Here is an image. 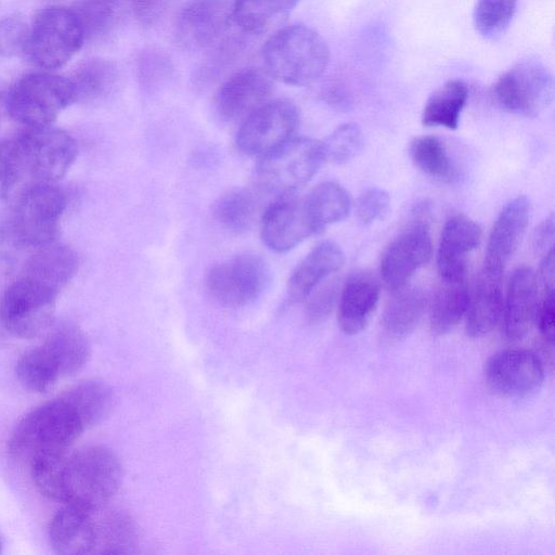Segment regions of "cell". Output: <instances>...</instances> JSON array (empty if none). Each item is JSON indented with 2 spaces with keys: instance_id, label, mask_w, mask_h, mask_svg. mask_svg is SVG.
Here are the masks:
<instances>
[{
  "instance_id": "11",
  "label": "cell",
  "mask_w": 555,
  "mask_h": 555,
  "mask_svg": "<svg viewBox=\"0 0 555 555\" xmlns=\"http://www.w3.org/2000/svg\"><path fill=\"white\" fill-rule=\"evenodd\" d=\"M298 121L292 101L268 100L241 121L236 146L245 155L260 157L294 137Z\"/></svg>"
},
{
  "instance_id": "48",
  "label": "cell",
  "mask_w": 555,
  "mask_h": 555,
  "mask_svg": "<svg viewBox=\"0 0 555 555\" xmlns=\"http://www.w3.org/2000/svg\"><path fill=\"white\" fill-rule=\"evenodd\" d=\"M135 16L143 24L154 23L165 11L168 0H130Z\"/></svg>"
},
{
  "instance_id": "12",
  "label": "cell",
  "mask_w": 555,
  "mask_h": 555,
  "mask_svg": "<svg viewBox=\"0 0 555 555\" xmlns=\"http://www.w3.org/2000/svg\"><path fill=\"white\" fill-rule=\"evenodd\" d=\"M20 137L27 171L34 181L56 182L77 158L76 140L61 128L52 125L26 127Z\"/></svg>"
},
{
  "instance_id": "4",
  "label": "cell",
  "mask_w": 555,
  "mask_h": 555,
  "mask_svg": "<svg viewBox=\"0 0 555 555\" xmlns=\"http://www.w3.org/2000/svg\"><path fill=\"white\" fill-rule=\"evenodd\" d=\"M13 215L8 220L30 249L56 240L67 207V194L56 182L30 181L12 197Z\"/></svg>"
},
{
  "instance_id": "25",
  "label": "cell",
  "mask_w": 555,
  "mask_h": 555,
  "mask_svg": "<svg viewBox=\"0 0 555 555\" xmlns=\"http://www.w3.org/2000/svg\"><path fill=\"white\" fill-rule=\"evenodd\" d=\"M344 253L340 247L330 241L314 246L293 270L287 294L292 301H304L311 291L322 281L340 269Z\"/></svg>"
},
{
  "instance_id": "29",
  "label": "cell",
  "mask_w": 555,
  "mask_h": 555,
  "mask_svg": "<svg viewBox=\"0 0 555 555\" xmlns=\"http://www.w3.org/2000/svg\"><path fill=\"white\" fill-rule=\"evenodd\" d=\"M469 288L466 276L439 278L429 301V326L435 335L452 331L465 315Z\"/></svg>"
},
{
  "instance_id": "28",
  "label": "cell",
  "mask_w": 555,
  "mask_h": 555,
  "mask_svg": "<svg viewBox=\"0 0 555 555\" xmlns=\"http://www.w3.org/2000/svg\"><path fill=\"white\" fill-rule=\"evenodd\" d=\"M42 345L54 360L62 378L78 373L90 357V344L85 332L70 322L52 325Z\"/></svg>"
},
{
  "instance_id": "50",
  "label": "cell",
  "mask_w": 555,
  "mask_h": 555,
  "mask_svg": "<svg viewBox=\"0 0 555 555\" xmlns=\"http://www.w3.org/2000/svg\"><path fill=\"white\" fill-rule=\"evenodd\" d=\"M2 548H3V542H2V539L0 537V553L2 552Z\"/></svg>"
},
{
  "instance_id": "9",
  "label": "cell",
  "mask_w": 555,
  "mask_h": 555,
  "mask_svg": "<svg viewBox=\"0 0 555 555\" xmlns=\"http://www.w3.org/2000/svg\"><path fill=\"white\" fill-rule=\"evenodd\" d=\"M491 95L506 112L535 117L553 101V75L540 61L525 60L514 64L496 79Z\"/></svg>"
},
{
  "instance_id": "13",
  "label": "cell",
  "mask_w": 555,
  "mask_h": 555,
  "mask_svg": "<svg viewBox=\"0 0 555 555\" xmlns=\"http://www.w3.org/2000/svg\"><path fill=\"white\" fill-rule=\"evenodd\" d=\"M485 376L489 388L495 393L518 398L540 388L544 370L540 358L531 351L505 349L489 358Z\"/></svg>"
},
{
  "instance_id": "22",
  "label": "cell",
  "mask_w": 555,
  "mask_h": 555,
  "mask_svg": "<svg viewBox=\"0 0 555 555\" xmlns=\"http://www.w3.org/2000/svg\"><path fill=\"white\" fill-rule=\"evenodd\" d=\"M481 229L474 220L455 215L444 224L437 254L439 278L466 276L467 256L480 243Z\"/></svg>"
},
{
  "instance_id": "41",
  "label": "cell",
  "mask_w": 555,
  "mask_h": 555,
  "mask_svg": "<svg viewBox=\"0 0 555 555\" xmlns=\"http://www.w3.org/2000/svg\"><path fill=\"white\" fill-rule=\"evenodd\" d=\"M325 162L343 165L352 160L361 151L363 139L357 124L338 126L321 142Z\"/></svg>"
},
{
  "instance_id": "24",
  "label": "cell",
  "mask_w": 555,
  "mask_h": 555,
  "mask_svg": "<svg viewBox=\"0 0 555 555\" xmlns=\"http://www.w3.org/2000/svg\"><path fill=\"white\" fill-rule=\"evenodd\" d=\"M49 540L60 555L95 554L94 512L65 505L51 519Z\"/></svg>"
},
{
  "instance_id": "32",
  "label": "cell",
  "mask_w": 555,
  "mask_h": 555,
  "mask_svg": "<svg viewBox=\"0 0 555 555\" xmlns=\"http://www.w3.org/2000/svg\"><path fill=\"white\" fill-rule=\"evenodd\" d=\"M467 98L468 89L462 80L444 82L427 99L422 112V124L425 127L456 129Z\"/></svg>"
},
{
  "instance_id": "38",
  "label": "cell",
  "mask_w": 555,
  "mask_h": 555,
  "mask_svg": "<svg viewBox=\"0 0 555 555\" xmlns=\"http://www.w3.org/2000/svg\"><path fill=\"white\" fill-rule=\"evenodd\" d=\"M70 10L80 26L85 41L107 35L118 17L116 0H77Z\"/></svg>"
},
{
  "instance_id": "6",
  "label": "cell",
  "mask_w": 555,
  "mask_h": 555,
  "mask_svg": "<svg viewBox=\"0 0 555 555\" xmlns=\"http://www.w3.org/2000/svg\"><path fill=\"white\" fill-rule=\"evenodd\" d=\"M74 103L69 78L48 70L36 72L23 76L9 89L8 113L26 127L47 126Z\"/></svg>"
},
{
  "instance_id": "16",
  "label": "cell",
  "mask_w": 555,
  "mask_h": 555,
  "mask_svg": "<svg viewBox=\"0 0 555 555\" xmlns=\"http://www.w3.org/2000/svg\"><path fill=\"white\" fill-rule=\"evenodd\" d=\"M272 78L257 67L243 68L231 75L218 89L215 108L224 121H242L269 100Z\"/></svg>"
},
{
  "instance_id": "37",
  "label": "cell",
  "mask_w": 555,
  "mask_h": 555,
  "mask_svg": "<svg viewBox=\"0 0 555 555\" xmlns=\"http://www.w3.org/2000/svg\"><path fill=\"white\" fill-rule=\"evenodd\" d=\"M410 156L414 165L433 179L451 182L455 178L452 159L444 144L435 135L415 138L410 145Z\"/></svg>"
},
{
  "instance_id": "17",
  "label": "cell",
  "mask_w": 555,
  "mask_h": 555,
  "mask_svg": "<svg viewBox=\"0 0 555 555\" xmlns=\"http://www.w3.org/2000/svg\"><path fill=\"white\" fill-rule=\"evenodd\" d=\"M530 202L514 197L501 209L490 231L482 269L503 274L517 249L529 222Z\"/></svg>"
},
{
  "instance_id": "3",
  "label": "cell",
  "mask_w": 555,
  "mask_h": 555,
  "mask_svg": "<svg viewBox=\"0 0 555 555\" xmlns=\"http://www.w3.org/2000/svg\"><path fill=\"white\" fill-rule=\"evenodd\" d=\"M89 429L77 405L64 391L27 413L9 439V451L18 459L68 449Z\"/></svg>"
},
{
  "instance_id": "21",
  "label": "cell",
  "mask_w": 555,
  "mask_h": 555,
  "mask_svg": "<svg viewBox=\"0 0 555 555\" xmlns=\"http://www.w3.org/2000/svg\"><path fill=\"white\" fill-rule=\"evenodd\" d=\"M379 298V283L366 270L354 271L346 279L338 296L337 322L347 335H356L369 324Z\"/></svg>"
},
{
  "instance_id": "47",
  "label": "cell",
  "mask_w": 555,
  "mask_h": 555,
  "mask_svg": "<svg viewBox=\"0 0 555 555\" xmlns=\"http://www.w3.org/2000/svg\"><path fill=\"white\" fill-rule=\"evenodd\" d=\"M554 216L545 217L535 228L532 236V246L538 254H546L554 247Z\"/></svg>"
},
{
  "instance_id": "8",
  "label": "cell",
  "mask_w": 555,
  "mask_h": 555,
  "mask_svg": "<svg viewBox=\"0 0 555 555\" xmlns=\"http://www.w3.org/2000/svg\"><path fill=\"white\" fill-rule=\"evenodd\" d=\"M59 294L30 280L17 276L0 297V323L8 334L34 338L54 324Z\"/></svg>"
},
{
  "instance_id": "44",
  "label": "cell",
  "mask_w": 555,
  "mask_h": 555,
  "mask_svg": "<svg viewBox=\"0 0 555 555\" xmlns=\"http://www.w3.org/2000/svg\"><path fill=\"white\" fill-rule=\"evenodd\" d=\"M339 283L336 279H325L304 300L306 314L312 322H320L333 310L339 296Z\"/></svg>"
},
{
  "instance_id": "39",
  "label": "cell",
  "mask_w": 555,
  "mask_h": 555,
  "mask_svg": "<svg viewBox=\"0 0 555 555\" xmlns=\"http://www.w3.org/2000/svg\"><path fill=\"white\" fill-rule=\"evenodd\" d=\"M28 176L23 142L17 133L0 140V186L4 198L10 199L22 186Z\"/></svg>"
},
{
  "instance_id": "26",
  "label": "cell",
  "mask_w": 555,
  "mask_h": 555,
  "mask_svg": "<svg viewBox=\"0 0 555 555\" xmlns=\"http://www.w3.org/2000/svg\"><path fill=\"white\" fill-rule=\"evenodd\" d=\"M426 306V295L420 287L403 286L393 291L380 318L383 337L397 343L409 336L420 323Z\"/></svg>"
},
{
  "instance_id": "42",
  "label": "cell",
  "mask_w": 555,
  "mask_h": 555,
  "mask_svg": "<svg viewBox=\"0 0 555 555\" xmlns=\"http://www.w3.org/2000/svg\"><path fill=\"white\" fill-rule=\"evenodd\" d=\"M9 221L0 224V278L13 280L30 253Z\"/></svg>"
},
{
  "instance_id": "23",
  "label": "cell",
  "mask_w": 555,
  "mask_h": 555,
  "mask_svg": "<svg viewBox=\"0 0 555 555\" xmlns=\"http://www.w3.org/2000/svg\"><path fill=\"white\" fill-rule=\"evenodd\" d=\"M503 274L481 269L469 291L465 311V331L478 338L487 335L498 324L503 309Z\"/></svg>"
},
{
  "instance_id": "2",
  "label": "cell",
  "mask_w": 555,
  "mask_h": 555,
  "mask_svg": "<svg viewBox=\"0 0 555 555\" xmlns=\"http://www.w3.org/2000/svg\"><path fill=\"white\" fill-rule=\"evenodd\" d=\"M263 69L272 79L291 86H307L325 72L330 49L313 28L294 24L276 29L261 50Z\"/></svg>"
},
{
  "instance_id": "45",
  "label": "cell",
  "mask_w": 555,
  "mask_h": 555,
  "mask_svg": "<svg viewBox=\"0 0 555 555\" xmlns=\"http://www.w3.org/2000/svg\"><path fill=\"white\" fill-rule=\"evenodd\" d=\"M390 204L389 194L380 188L366 189L358 198L356 211L358 220L369 225L383 218Z\"/></svg>"
},
{
  "instance_id": "27",
  "label": "cell",
  "mask_w": 555,
  "mask_h": 555,
  "mask_svg": "<svg viewBox=\"0 0 555 555\" xmlns=\"http://www.w3.org/2000/svg\"><path fill=\"white\" fill-rule=\"evenodd\" d=\"M95 554H132L140 543V531L134 519L119 509L94 512Z\"/></svg>"
},
{
  "instance_id": "14",
  "label": "cell",
  "mask_w": 555,
  "mask_h": 555,
  "mask_svg": "<svg viewBox=\"0 0 555 555\" xmlns=\"http://www.w3.org/2000/svg\"><path fill=\"white\" fill-rule=\"evenodd\" d=\"M263 243L278 253L288 251L318 233L309 216L305 197L281 195L263 210L260 220Z\"/></svg>"
},
{
  "instance_id": "49",
  "label": "cell",
  "mask_w": 555,
  "mask_h": 555,
  "mask_svg": "<svg viewBox=\"0 0 555 555\" xmlns=\"http://www.w3.org/2000/svg\"><path fill=\"white\" fill-rule=\"evenodd\" d=\"M9 87L0 81V127L7 116L8 113V101H9Z\"/></svg>"
},
{
  "instance_id": "40",
  "label": "cell",
  "mask_w": 555,
  "mask_h": 555,
  "mask_svg": "<svg viewBox=\"0 0 555 555\" xmlns=\"http://www.w3.org/2000/svg\"><path fill=\"white\" fill-rule=\"evenodd\" d=\"M518 0H477L473 20L476 30L486 39H495L508 28Z\"/></svg>"
},
{
  "instance_id": "15",
  "label": "cell",
  "mask_w": 555,
  "mask_h": 555,
  "mask_svg": "<svg viewBox=\"0 0 555 555\" xmlns=\"http://www.w3.org/2000/svg\"><path fill=\"white\" fill-rule=\"evenodd\" d=\"M433 244L426 223L415 222L402 230L383 251L379 271L392 292L406 285L431 256Z\"/></svg>"
},
{
  "instance_id": "34",
  "label": "cell",
  "mask_w": 555,
  "mask_h": 555,
  "mask_svg": "<svg viewBox=\"0 0 555 555\" xmlns=\"http://www.w3.org/2000/svg\"><path fill=\"white\" fill-rule=\"evenodd\" d=\"M259 199L248 190H233L220 196L214 205V216L221 227L231 232L248 230L258 215Z\"/></svg>"
},
{
  "instance_id": "1",
  "label": "cell",
  "mask_w": 555,
  "mask_h": 555,
  "mask_svg": "<svg viewBox=\"0 0 555 555\" xmlns=\"http://www.w3.org/2000/svg\"><path fill=\"white\" fill-rule=\"evenodd\" d=\"M29 462L34 482L44 496L87 512L104 507L122 480L119 457L99 444L43 453Z\"/></svg>"
},
{
  "instance_id": "20",
  "label": "cell",
  "mask_w": 555,
  "mask_h": 555,
  "mask_svg": "<svg viewBox=\"0 0 555 555\" xmlns=\"http://www.w3.org/2000/svg\"><path fill=\"white\" fill-rule=\"evenodd\" d=\"M232 21L227 0H192L178 20V34L186 46L205 49L216 43Z\"/></svg>"
},
{
  "instance_id": "31",
  "label": "cell",
  "mask_w": 555,
  "mask_h": 555,
  "mask_svg": "<svg viewBox=\"0 0 555 555\" xmlns=\"http://www.w3.org/2000/svg\"><path fill=\"white\" fill-rule=\"evenodd\" d=\"M299 0H234L232 21L243 31L260 35L280 26Z\"/></svg>"
},
{
  "instance_id": "10",
  "label": "cell",
  "mask_w": 555,
  "mask_h": 555,
  "mask_svg": "<svg viewBox=\"0 0 555 555\" xmlns=\"http://www.w3.org/2000/svg\"><path fill=\"white\" fill-rule=\"evenodd\" d=\"M269 279L268 266L260 256L241 254L212 266L206 275V286L219 305L240 308L257 299Z\"/></svg>"
},
{
  "instance_id": "19",
  "label": "cell",
  "mask_w": 555,
  "mask_h": 555,
  "mask_svg": "<svg viewBox=\"0 0 555 555\" xmlns=\"http://www.w3.org/2000/svg\"><path fill=\"white\" fill-rule=\"evenodd\" d=\"M78 266L76 250L70 245L55 240L31 249L17 276L59 294L73 280Z\"/></svg>"
},
{
  "instance_id": "7",
  "label": "cell",
  "mask_w": 555,
  "mask_h": 555,
  "mask_svg": "<svg viewBox=\"0 0 555 555\" xmlns=\"http://www.w3.org/2000/svg\"><path fill=\"white\" fill-rule=\"evenodd\" d=\"M83 42L82 31L72 10L51 5L36 14L24 55L35 66L52 70L65 65Z\"/></svg>"
},
{
  "instance_id": "43",
  "label": "cell",
  "mask_w": 555,
  "mask_h": 555,
  "mask_svg": "<svg viewBox=\"0 0 555 555\" xmlns=\"http://www.w3.org/2000/svg\"><path fill=\"white\" fill-rule=\"evenodd\" d=\"M30 27L21 14H11L0 20V56L24 55Z\"/></svg>"
},
{
  "instance_id": "51",
  "label": "cell",
  "mask_w": 555,
  "mask_h": 555,
  "mask_svg": "<svg viewBox=\"0 0 555 555\" xmlns=\"http://www.w3.org/2000/svg\"><path fill=\"white\" fill-rule=\"evenodd\" d=\"M49 1H53V2H56V1H62V0H49Z\"/></svg>"
},
{
  "instance_id": "36",
  "label": "cell",
  "mask_w": 555,
  "mask_h": 555,
  "mask_svg": "<svg viewBox=\"0 0 555 555\" xmlns=\"http://www.w3.org/2000/svg\"><path fill=\"white\" fill-rule=\"evenodd\" d=\"M66 392L77 405L88 428L102 423L114 409V392L103 380H83Z\"/></svg>"
},
{
  "instance_id": "18",
  "label": "cell",
  "mask_w": 555,
  "mask_h": 555,
  "mask_svg": "<svg viewBox=\"0 0 555 555\" xmlns=\"http://www.w3.org/2000/svg\"><path fill=\"white\" fill-rule=\"evenodd\" d=\"M540 302L537 278L531 268H517L508 283L503 300L502 326L509 340L522 339L535 322Z\"/></svg>"
},
{
  "instance_id": "30",
  "label": "cell",
  "mask_w": 555,
  "mask_h": 555,
  "mask_svg": "<svg viewBox=\"0 0 555 555\" xmlns=\"http://www.w3.org/2000/svg\"><path fill=\"white\" fill-rule=\"evenodd\" d=\"M68 78L75 103L92 104L114 92L119 82V70L109 60L91 57L81 62Z\"/></svg>"
},
{
  "instance_id": "46",
  "label": "cell",
  "mask_w": 555,
  "mask_h": 555,
  "mask_svg": "<svg viewBox=\"0 0 555 555\" xmlns=\"http://www.w3.org/2000/svg\"><path fill=\"white\" fill-rule=\"evenodd\" d=\"M543 339L554 344L555 333V296L554 288L542 289L535 322Z\"/></svg>"
},
{
  "instance_id": "5",
  "label": "cell",
  "mask_w": 555,
  "mask_h": 555,
  "mask_svg": "<svg viewBox=\"0 0 555 555\" xmlns=\"http://www.w3.org/2000/svg\"><path fill=\"white\" fill-rule=\"evenodd\" d=\"M324 162L320 141L292 137L258 157L255 169L257 188L280 196L294 193L311 180Z\"/></svg>"
},
{
  "instance_id": "35",
  "label": "cell",
  "mask_w": 555,
  "mask_h": 555,
  "mask_svg": "<svg viewBox=\"0 0 555 555\" xmlns=\"http://www.w3.org/2000/svg\"><path fill=\"white\" fill-rule=\"evenodd\" d=\"M20 383L33 392L43 393L60 380V371L43 345L27 350L16 363Z\"/></svg>"
},
{
  "instance_id": "33",
  "label": "cell",
  "mask_w": 555,
  "mask_h": 555,
  "mask_svg": "<svg viewBox=\"0 0 555 555\" xmlns=\"http://www.w3.org/2000/svg\"><path fill=\"white\" fill-rule=\"evenodd\" d=\"M305 201L317 232L344 220L351 209L349 193L339 183L333 181H325L314 186L305 196Z\"/></svg>"
}]
</instances>
